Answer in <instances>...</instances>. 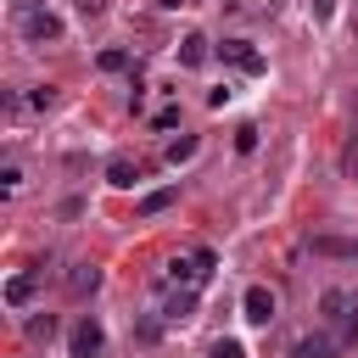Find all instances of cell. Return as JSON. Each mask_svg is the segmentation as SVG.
I'll list each match as a JSON object with an SVG mask.
<instances>
[{
    "instance_id": "cell-1",
    "label": "cell",
    "mask_w": 358,
    "mask_h": 358,
    "mask_svg": "<svg viewBox=\"0 0 358 358\" xmlns=\"http://www.w3.org/2000/svg\"><path fill=\"white\" fill-rule=\"evenodd\" d=\"M319 319L336 330V341H341V347H352V341H358V296H352V291L330 285V291L319 296Z\"/></svg>"
},
{
    "instance_id": "cell-2",
    "label": "cell",
    "mask_w": 358,
    "mask_h": 358,
    "mask_svg": "<svg viewBox=\"0 0 358 358\" xmlns=\"http://www.w3.org/2000/svg\"><path fill=\"white\" fill-rule=\"evenodd\" d=\"M213 263H218V257H213L207 246H196L190 257H173V263H168V280H173V285H190V291H196V285H201V280L213 274Z\"/></svg>"
},
{
    "instance_id": "cell-3",
    "label": "cell",
    "mask_w": 358,
    "mask_h": 358,
    "mask_svg": "<svg viewBox=\"0 0 358 358\" xmlns=\"http://www.w3.org/2000/svg\"><path fill=\"white\" fill-rule=\"evenodd\" d=\"M101 347H106V330H101V319L84 313V319L73 324V336H67V352H73V358H101Z\"/></svg>"
},
{
    "instance_id": "cell-4",
    "label": "cell",
    "mask_w": 358,
    "mask_h": 358,
    "mask_svg": "<svg viewBox=\"0 0 358 358\" xmlns=\"http://www.w3.org/2000/svg\"><path fill=\"white\" fill-rule=\"evenodd\" d=\"M341 352H347V347H341L330 330H308V336L291 347V358H341Z\"/></svg>"
},
{
    "instance_id": "cell-5",
    "label": "cell",
    "mask_w": 358,
    "mask_h": 358,
    "mask_svg": "<svg viewBox=\"0 0 358 358\" xmlns=\"http://www.w3.org/2000/svg\"><path fill=\"white\" fill-rule=\"evenodd\" d=\"M274 308H280V302H274V291H268V285H246L241 313H246L252 324H268V319H274Z\"/></svg>"
},
{
    "instance_id": "cell-6",
    "label": "cell",
    "mask_w": 358,
    "mask_h": 358,
    "mask_svg": "<svg viewBox=\"0 0 358 358\" xmlns=\"http://www.w3.org/2000/svg\"><path fill=\"white\" fill-rule=\"evenodd\" d=\"M218 56H224L229 67H241V73H263V56H257V45H246V39H224V45H218Z\"/></svg>"
},
{
    "instance_id": "cell-7",
    "label": "cell",
    "mask_w": 358,
    "mask_h": 358,
    "mask_svg": "<svg viewBox=\"0 0 358 358\" xmlns=\"http://www.w3.org/2000/svg\"><path fill=\"white\" fill-rule=\"evenodd\" d=\"M22 34L39 39V45H45V39H62V17H50V11H28V17H22Z\"/></svg>"
},
{
    "instance_id": "cell-8",
    "label": "cell",
    "mask_w": 358,
    "mask_h": 358,
    "mask_svg": "<svg viewBox=\"0 0 358 358\" xmlns=\"http://www.w3.org/2000/svg\"><path fill=\"white\" fill-rule=\"evenodd\" d=\"M140 173H145V168H140L134 157H112V162H106V185H117V190H134Z\"/></svg>"
},
{
    "instance_id": "cell-9",
    "label": "cell",
    "mask_w": 358,
    "mask_h": 358,
    "mask_svg": "<svg viewBox=\"0 0 358 358\" xmlns=\"http://www.w3.org/2000/svg\"><path fill=\"white\" fill-rule=\"evenodd\" d=\"M207 56H213V50H207L201 34H185V39H179V67H207Z\"/></svg>"
},
{
    "instance_id": "cell-10",
    "label": "cell",
    "mask_w": 358,
    "mask_h": 358,
    "mask_svg": "<svg viewBox=\"0 0 358 358\" xmlns=\"http://www.w3.org/2000/svg\"><path fill=\"white\" fill-rule=\"evenodd\" d=\"M173 196H179V190H173V185H162V190H145V196H140V207H134V213H140V218H157V213H168V207H173Z\"/></svg>"
},
{
    "instance_id": "cell-11",
    "label": "cell",
    "mask_w": 358,
    "mask_h": 358,
    "mask_svg": "<svg viewBox=\"0 0 358 358\" xmlns=\"http://www.w3.org/2000/svg\"><path fill=\"white\" fill-rule=\"evenodd\" d=\"M95 285H101V268H95V263H73V274H67V291H73V296H90Z\"/></svg>"
},
{
    "instance_id": "cell-12",
    "label": "cell",
    "mask_w": 358,
    "mask_h": 358,
    "mask_svg": "<svg viewBox=\"0 0 358 358\" xmlns=\"http://www.w3.org/2000/svg\"><path fill=\"white\" fill-rule=\"evenodd\" d=\"M313 252L319 257H358V235L341 241V235H313Z\"/></svg>"
},
{
    "instance_id": "cell-13",
    "label": "cell",
    "mask_w": 358,
    "mask_h": 358,
    "mask_svg": "<svg viewBox=\"0 0 358 358\" xmlns=\"http://www.w3.org/2000/svg\"><path fill=\"white\" fill-rule=\"evenodd\" d=\"M190 308H196V291H190V285H179V291L162 302V313H168V319H190Z\"/></svg>"
},
{
    "instance_id": "cell-14",
    "label": "cell",
    "mask_w": 358,
    "mask_h": 358,
    "mask_svg": "<svg viewBox=\"0 0 358 358\" xmlns=\"http://www.w3.org/2000/svg\"><path fill=\"white\" fill-rule=\"evenodd\" d=\"M28 296H34V274H11V280H6V302H11V308H22Z\"/></svg>"
},
{
    "instance_id": "cell-15",
    "label": "cell",
    "mask_w": 358,
    "mask_h": 358,
    "mask_svg": "<svg viewBox=\"0 0 358 358\" xmlns=\"http://www.w3.org/2000/svg\"><path fill=\"white\" fill-rule=\"evenodd\" d=\"M162 157H168L173 168H179V162H190V157H196V134H179V140H168V151H162Z\"/></svg>"
},
{
    "instance_id": "cell-16",
    "label": "cell",
    "mask_w": 358,
    "mask_h": 358,
    "mask_svg": "<svg viewBox=\"0 0 358 358\" xmlns=\"http://www.w3.org/2000/svg\"><path fill=\"white\" fill-rule=\"evenodd\" d=\"M123 67H129V50H117V45L101 50V73H123Z\"/></svg>"
},
{
    "instance_id": "cell-17",
    "label": "cell",
    "mask_w": 358,
    "mask_h": 358,
    "mask_svg": "<svg viewBox=\"0 0 358 358\" xmlns=\"http://www.w3.org/2000/svg\"><path fill=\"white\" fill-rule=\"evenodd\" d=\"M50 330H56L50 313H45V319H28V341H50Z\"/></svg>"
},
{
    "instance_id": "cell-18",
    "label": "cell",
    "mask_w": 358,
    "mask_h": 358,
    "mask_svg": "<svg viewBox=\"0 0 358 358\" xmlns=\"http://www.w3.org/2000/svg\"><path fill=\"white\" fill-rule=\"evenodd\" d=\"M235 151H257V129H252V123L235 129Z\"/></svg>"
},
{
    "instance_id": "cell-19",
    "label": "cell",
    "mask_w": 358,
    "mask_h": 358,
    "mask_svg": "<svg viewBox=\"0 0 358 358\" xmlns=\"http://www.w3.org/2000/svg\"><path fill=\"white\" fill-rule=\"evenodd\" d=\"M207 358H246V347H241V341H218Z\"/></svg>"
},
{
    "instance_id": "cell-20",
    "label": "cell",
    "mask_w": 358,
    "mask_h": 358,
    "mask_svg": "<svg viewBox=\"0 0 358 358\" xmlns=\"http://www.w3.org/2000/svg\"><path fill=\"white\" fill-rule=\"evenodd\" d=\"M28 101H34V106H39V112H50V106H56V90H50V84H45V90H34V95H28Z\"/></svg>"
},
{
    "instance_id": "cell-21",
    "label": "cell",
    "mask_w": 358,
    "mask_h": 358,
    "mask_svg": "<svg viewBox=\"0 0 358 358\" xmlns=\"http://www.w3.org/2000/svg\"><path fill=\"white\" fill-rule=\"evenodd\" d=\"M151 123H157V129H173V123H179V106H162V112H157Z\"/></svg>"
},
{
    "instance_id": "cell-22",
    "label": "cell",
    "mask_w": 358,
    "mask_h": 358,
    "mask_svg": "<svg viewBox=\"0 0 358 358\" xmlns=\"http://www.w3.org/2000/svg\"><path fill=\"white\" fill-rule=\"evenodd\" d=\"M0 185H6V190H17V185H22V168H17V162H6V173H0Z\"/></svg>"
},
{
    "instance_id": "cell-23",
    "label": "cell",
    "mask_w": 358,
    "mask_h": 358,
    "mask_svg": "<svg viewBox=\"0 0 358 358\" xmlns=\"http://www.w3.org/2000/svg\"><path fill=\"white\" fill-rule=\"evenodd\" d=\"M106 11V0H78V17H101Z\"/></svg>"
},
{
    "instance_id": "cell-24",
    "label": "cell",
    "mask_w": 358,
    "mask_h": 358,
    "mask_svg": "<svg viewBox=\"0 0 358 358\" xmlns=\"http://www.w3.org/2000/svg\"><path fill=\"white\" fill-rule=\"evenodd\" d=\"M330 11H336V0H313V17L319 22H330Z\"/></svg>"
},
{
    "instance_id": "cell-25",
    "label": "cell",
    "mask_w": 358,
    "mask_h": 358,
    "mask_svg": "<svg viewBox=\"0 0 358 358\" xmlns=\"http://www.w3.org/2000/svg\"><path fill=\"white\" fill-rule=\"evenodd\" d=\"M157 6H168V11H173V6H190V0H157Z\"/></svg>"
}]
</instances>
